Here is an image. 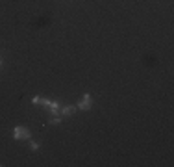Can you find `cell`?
Instances as JSON below:
<instances>
[{
	"instance_id": "cell-7",
	"label": "cell",
	"mask_w": 174,
	"mask_h": 167,
	"mask_svg": "<svg viewBox=\"0 0 174 167\" xmlns=\"http://www.w3.org/2000/svg\"><path fill=\"white\" fill-rule=\"evenodd\" d=\"M0 65H2V59H0Z\"/></svg>"
},
{
	"instance_id": "cell-3",
	"label": "cell",
	"mask_w": 174,
	"mask_h": 167,
	"mask_svg": "<svg viewBox=\"0 0 174 167\" xmlns=\"http://www.w3.org/2000/svg\"><path fill=\"white\" fill-rule=\"evenodd\" d=\"M74 112H76V108H72V106H67V108H63V110H61V113H63V115H72Z\"/></svg>"
},
{
	"instance_id": "cell-6",
	"label": "cell",
	"mask_w": 174,
	"mask_h": 167,
	"mask_svg": "<svg viewBox=\"0 0 174 167\" xmlns=\"http://www.w3.org/2000/svg\"><path fill=\"white\" fill-rule=\"evenodd\" d=\"M30 149H32V150H37V149H39V145H37L35 141H32V143H30Z\"/></svg>"
},
{
	"instance_id": "cell-2",
	"label": "cell",
	"mask_w": 174,
	"mask_h": 167,
	"mask_svg": "<svg viewBox=\"0 0 174 167\" xmlns=\"http://www.w3.org/2000/svg\"><path fill=\"white\" fill-rule=\"evenodd\" d=\"M91 104H93L91 97H89V95H83L82 100L78 102V108H80V110H89V108H91Z\"/></svg>"
},
{
	"instance_id": "cell-5",
	"label": "cell",
	"mask_w": 174,
	"mask_h": 167,
	"mask_svg": "<svg viewBox=\"0 0 174 167\" xmlns=\"http://www.w3.org/2000/svg\"><path fill=\"white\" fill-rule=\"evenodd\" d=\"M60 121H61V119H60V115H52L50 123H52V125H57V123H60Z\"/></svg>"
},
{
	"instance_id": "cell-1",
	"label": "cell",
	"mask_w": 174,
	"mask_h": 167,
	"mask_svg": "<svg viewBox=\"0 0 174 167\" xmlns=\"http://www.w3.org/2000/svg\"><path fill=\"white\" fill-rule=\"evenodd\" d=\"M13 135H15V139H30V130L26 126H15Z\"/></svg>"
},
{
	"instance_id": "cell-4",
	"label": "cell",
	"mask_w": 174,
	"mask_h": 167,
	"mask_svg": "<svg viewBox=\"0 0 174 167\" xmlns=\"http://www.w3.org/2000/svg\"><path fill=\"white\" fill-rule=\"evenodd\" d=\"M34 104H45V106H48L50 102L45 100V99H41V97H35V99H34Z\"/></svg>"
}]
</instances>
